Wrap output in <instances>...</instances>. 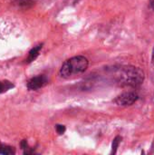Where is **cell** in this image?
Segmentation results:
<instances>
[{"label":"cell","mask_w":154,"mask_h":155,"mask_svg":"<svg viewBox=\"0 0 154 155\" xmlns=\"http://www.w3.org/2000/svg\"><path fill=\"white\" fill-rule=\"evenodd\" d=\"M112 76L113 81L122 86L136 87L142 84L144 80L143 71L133 65H122L118 68H113Z\"/></svg>","instance_id":"1"},{"label":"cell","mask_w":154,"mask_h":155,"mask_svg":"<svg viewBox=\"0 0 154 155\" xmlns=\"http://www.w3.org/2000/svg\"><path fill=\"white\" fill-rule=\"evenodd\" d=\"M89 65L88 59L83 55L74 56L68 60H66L61 69L60 75L63 78H70L74 75H78L84 73Z\"/></svg>","instance_id":"2"},{"label":"cell","mask_w":154,"mask_h":155,"mask_svg":"<svg viewBox=\"0 0 154 155\" xmlns=\"http://www.w3.org/2000/svg\"><path fill=\"white\" fill-rule=\"evenodd\" d=\"M138 98L139 96L135 92H125L116 97L115 103L121 106H129L133 104Z\"/></svg>","instance_id":"3"},{"label":"cell","mask_w":154,"mask_h":155,"mask_svg":"<svg viewBox=\"0 0 154 155\" xmlns=\"http://www.w3.org/2000/svg\"><path fill=\"white\" fill-rule=\"evenodd\" d=\"M47 84V79L44 75H38L31 78L27 83V88L31 91L38 90Z\"/></svg>","instance_id":"4"},{"label":"cell","mask_w":154,"mask_h":155,"mask_svg":"<svg viewBox=\"0 0 154 155\" xmlns=\"http://www.w3.org/2000/svg\"><path fill=\"white\" fill-rule=\"evenodd\" d=\"M42 47H43V44L38 45L34 46V48H32L31 51L29 52L28 57L26 59V63H32L33 61H34L37 58V56L39 55V53H40Z\"/></svg>","instance_id":"5"},{"label":"cell","mask_w":154,"mask_h":155,"mask_svg":"<svg viewBox=\"0 0 154 155\" xmlns=\"http://www.w3.org/2000/svg\"><path fill=\"white\" fill-rule=\"evenodd\" d=\"M16 5L22 8H29L34 5V0H15Z\"/></svg>","instance_id":"6"},{"label":"cell","mask_w":154,"mask_h":155,"mask_svg":"<svg viewBox=\"0 0 154 155\" xmlns=\"http://www.w3.org/2000/svg\"><path fill=\"white\" fill-rule=\"evenodd\" d=\"M14 84L9 81H0V94H3L9 89L13 88Z\"/></svg>","instance_id":"7"},{"label":"cell","mask_w":154,"mask_h":155,"mask_svg":"<svg viewBox=\"0 0 154 155\" xmlns=\"http://www.w3.org/2000/svg\"><path fill=\"white\" fill-rule=\"evenodd\" d=\"M15 153V151L12 149V147L10 146H6V145H1L0 146V154L5 155H11Z\"/></svg>","instance_id":"8"},{"label":"cell","mask_w":154,"mask_h":155,"mask_svg":"<svg viewBox=\"0 0 154 155\" xmlns=\"http://www.w3.org/2000/svg\"><path fill=\"white\" fill-rule=\"evenodd\" d=\"M121 137L117 136L114 140H113V152L112 153H116V149L118 148L119 146V143H120V141H121Z\"/></svg>","instance_id":"9"},{"label":"cell","mask_w":154,"mask_h":155,"mask_svg":"<svg viewBox=\"0 0 154 155\" xmlns=\"http://www.w3.org/2000/svg\"><path fill=\"white\" fill-rule=\"evenodd\" d=\"M55 128H56V132H57V134H64V132H65V127H64V125L57 124Z\"/></svg>","instance_id":"10"},{"label":"cell","mask_w":154,"mask_h":155,"mask_svg":"<svg viewBox=\"0 0 154 155\" xmlns=\"http://www.w3.org/2000/svg\"><path fill=\"white\" fill-rule=\"evenodd\" d=\"M152 64L154 65V47H153V50H152Z\"/></svg>","instance_id":"11"},{"label":"cell","mask_w":154,"mask_h":155,"mask_svg":"<svg viewBox=\"0 0 154 155\" xmlns=\"http://www.w3.org/2000/svg\"><path fill=\"white\" fill-rule=\"evenodd\" d=\"M150 2H151V5H152V7L154 9V0H150Z\"/></svg>","instance_id":"12"}]
</instances>
